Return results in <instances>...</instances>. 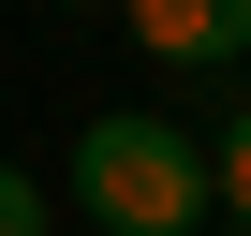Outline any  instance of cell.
I'll return each mask as SVG.
<instances>
[{
	"instance_id": "cell-1",
	"label": "cell",
	"mask_w": 251,
	"mask_h": 236,
	"mask_svg": "<svg viewBox=\"0 0 251 236\" xmlns=\"http://www.w3.org/2000/svg\"><path fill=\"white\" fill-rule=\"evenodd\" d=\"M74 207H89V236H207V148L177 118H89Z\"/></svg>"
},
{
	"instance_id": "cell-5",
	"label": "cell",
	"mask_w": 251,
	"mask_h": 236,
	"mask_svg": "<svg viewBox=\"0 0 251 236\" xmlns=\"http://www.w3.org/2000/svg\"><path fill=\"white\" fill-rule=\"evenodd\" d=\"M74 15H118V0H74Z\"/></svg>"
},
{
	"instance_id": "cell-4",
	"label": "cell",
	"mask_w": 251,
	"mask_h": 236,
	"mask_svg": "<svg viewBox=\"0 0 251 236\" xmlns=\"http://www.w3.org/2000/svg\"><path fill=\"white\" fill-rule=\"evenodd\" d=\"M0 236H45V177L30 163H0Z\"/></svg>"
},
{
	"instance_id": "cell-2",
	"label": "cell",
	"mask_w": 251,
	"mask_h": 236,
	"mask_svg": "<svg viewBox=\"0 0 251 236\" xmlns=\"http://www.w3.org/2000/svg\"><path fill=\"white\" fill-rule=\"evenodd\" d=\"M118 30L163 74H222V59H251V0H118Z\"/></svg>"
},
{
	"instance_id": "cell-3",
	"label": "cell",
	"mask_w": 251,
	"mask_h": 236,
	"mask_svg": "<svg viewBox=\"0 0 251 236\" xmlns=\"http://www.w3.org/2000/svg\"><path fill=\"white\" fill-rule=\"evenodd\" d=\"M207 207L251 236V118H222V133H207Z\"/></svg>"
}]
</instances>
